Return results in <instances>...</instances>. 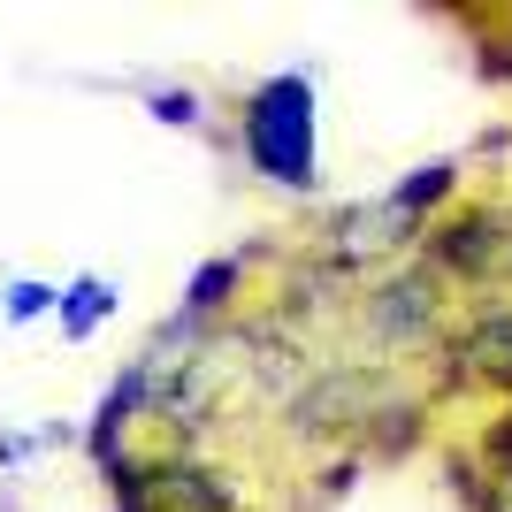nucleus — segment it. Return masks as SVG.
<instances>
[{
	"instance_id": "9",
	"label": "nucleus",
	"mask_w": 512,
	"mask_h": 512,
	"mask_svg": "<svg viewBox=\"0 0 512 512\" xmlns=\"http://www.w3.org/2000/svg\"><path fill=\"white\" fill-rule=\"evenodd\" d=\"M237 276H245V260H199V276H192V291H184V314H199L207 321L214 306H230L237 299Z\"/></svg>"
},
{
	"instance_id": "1",
	"label": "nucleus",
	"mask_w": 512,
	"mask_h": 512,
	"mask_svg": "<svg viewBox=\"0 0 512 512\" xmlns=\"http://www.w3.org/2000/svg\"><path fill=\"white\" fill-rule=\"evenodd\" d=\"M245 153L276 192H314L321 184V92L306 69H283L245 100Z\"/></svg>"
},
{
	"instance_id": "4",
	"label": "nucleus",
	"mask_w": 512,
	"mask_h": 512,
	"mask_svg": "<svg viewBox=\"0 0 512 512\" xmlns=\"http://www.w3.org/2000/svg\"><path fill=\"white\" fill-rule=\"evenodd\" d=\"M367 321H375L383 337H428V329H436V276H428V268L383 276L367 291Z\"/></svg>"
},
{
	"instance_id": "13",
	"label": "nucleus",
	"mask_w": 512,
	"mask_h": 512,
	"mask_svg": "<svg viewBox=\"0 0 512 512\" xmlns=\"http://www.w3.org/2000/svg\"><path fill=\"white\" fill-rule=\"evenodd\" d=\"M115 512H153V505H146V497H123V505H115Z\"/></svg>"
},
{
	"instance_id": "6",
	"label": "nucleus",
	"mask_w": 512,
	"mask_h": 512,
	"mask_svg": "<svg viewBox=\"0 0 512 512\" xmlns=\"http://www.w3.org/2000/svg\"><path fill=\"white\" fill-rule=\"evenodd\" d=\"M367 375H321L314 390H306V406H299V428H360V421H375L383 413V398H367Z\"/></svg>"
},
{
	"instance_id": "5",
	"label": "nucleus",
	"mask_w": 512,
	"mask_h": 512,
	"mask_svg": "<svg viewBox=\"0 0 512 512\" xmlns=\"http://www.w3.org/2000/svg\"><path fill=\"white\" fill-rule=\"evenodd\" d=\"M146 505L153 512H230V490L207 459H146Z\"/></svg>"
},
{
	"instance_id": "10",
	"label": "nucleus",
	"mask_w": 512,
	"mask_h": 512,
	"mask_svg": "<svg viewBox=\"0 0 512 512\" xmlns=\"http://www.w3.org/2000/svg\"><path fill=\"white\" fill-rule=\"evenodd\" d=\"M39 314H54V283H39V276L0 283V321H8V329H31Z\"/></svg>"
},
{
	"instance_id": "3",
	"label": "nucleus",
	"mask_w": 512,
	"mask_h": 512,
	"mask_svg": "<svg viewBox=\"0 0 512 512\" xmlns=\"http://www.w3.org/2000/svg\"><path fill=\"white\" fill-rule=\"evenodd\" d=\"M451 375H467L482 390H505L512 398V306H490V314H474L451 344Z\"/></svg>"
},
{
	"instance_id": "12",
	"label": "nucleus",
	"mask_w": 512,
	"mask_h": 512,
	"mask_svg": "<svg viewBox=\"0 0 512 512\" xmlns=\"http://www.w3.org/2000/svg\"><path fill=\"white\" fill-rule=\"evenodd\" d=\"M482 459H490L497 482L512 490V413H497V421H490V436H482Z\"/></svg>"
},
{
	"instance_id": "2",
	"label": "nucleus",
	"mask_w": 512,
	"mask_h": 512,
	"mask_svg": "<svg viewBox=\"0 0 512 512\" xmlns=\"http://www.w3.org/2000/svg\"><path fill=\"white\" fill-rule=\"evenodd\" d=\"M428 276H467V283H505L512 276V214L482 207L459 214L428 237Z\"/></svg>"
},
{
	"instance_id": "11",
	"label": "nucleus",
	"mask_w": 512,
	"mask_h": 512,
	"mask_svg": "<svg viewBox=\"0 0 512 512\" xmlns=\"http://www.w3.org/2000/svg\"><path fill=\"white\" fill-rule=\"evenodd\" d=\"M146 115L169 130H199V100L192 92H146Z\"/></svg>"
},
{
	"instance_id": "8",
	"label": "nucleus",
	"mask_w": 512,
	"mask_h": 512,
	"mask_svg": "<svg viewBox=\"0 0 512 512\" xmlns=\"http://www.w3.org/2000/svg\"><path fill=\"white\" fill-rule=\"evenodd\" d=\"M451 192H459V161H428V169H413L398 192H390V214L398 222H421V214H444Z\"/></svg>"
},
{
	"instance_id": "7",
	"label": "nucleus",
	"mask_w": 512,
	"mask_h": 512,
	"mask_svg": "<svg viewBox=\"0 0 512 512\" xmlns=\"http://www.w3.org/2000/svg\"><path fill=\"white\" fill-rule=\"evenodd\" d=\"M115 306H123V291H115L107 276H77L69 291H54V321H62V337H69V344H85L92 329L115 314Z\"/></svg>"
}]
</instances>
